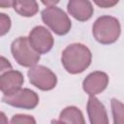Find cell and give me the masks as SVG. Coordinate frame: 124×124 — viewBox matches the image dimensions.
I'll list each match as a JSON object with an SVG mask.
<instances>
[{
	"label": "cell",
	"mask_w": 124,
	"mask_h": 124,
	"mask_svg": "<svg viewBox=\"0 0 124 124\" xmlns=\"http://www.w3.org/2000/svg\"><path fill=\"white\" fill-rule=\"evenodd\" d=\"M92 54L90 49L82 44H71L62 52L61 61L67 72L79 74L87 69L91 63Z\"/></svg>",
	"instance_id": "obj_1"
},
{
	"label": "cell",
	"mask_w": 124,
	"mask_h": 124,
	"mask_svg": "<svg viewBox=\"0 0 124 124\" xmlns=\"http://www.w3.org/2000/svg\"><path fill=\"white\" fill-rule=\"evenodd\" d=\"M92 32L97 42L104 45L112 44L117 41L120 36V22L114 16H102L95 20Z\"/></svg>",
	"instance_id": "obj_2"
},
{
	"label": "cell",
	"mask_w": 124,
	"mask_h": 124,
	"mask_svg": "<svg viewBox=\"0 0 124 124\" xmlns=\"http://www.w3.org/2000/svg\"><path fill=\"white\" fill-rule=\"evenodd\" d=\"M42 19L57 35L67 34L72 26L71 19L67 14L56 6L46 7L42 11Z\"/></svg>",
	"instance_id": "obj_3"
},
{
	"label": "cell",
	"mask_w": 124,
	"mask_h": 124,
	"mask_svg": "<svg viewBox=\"0 0 124 124\" xmlns=\"http://www.w3.org/2000/svg\"><path fill=\"white\" fill-rule=\"evenodd\" d=\"M11 51L14 59L23 67L30 68L40 60V54L31 46L27 37L16 38L11 45Z\"/></svg>",
	"instance_id": "obj_4"
},
{
	"label": "cell",
	"mask_w": 124,
	"mask_h": 124,
	"mask_svg": "<svg viewBox=\"0 0 124 124\" xmlns=\"http://www.w3.org/2000/svg\"><path fill=\"white\" fill-rule=\"evenodd\" d=\"M27 75L30 83L44 91L51 90L57 83L56 75L48 68L42 65H34L30 67Z\"/></svg>",
	"instance_id": "obj_5"
},
{
	"label": "cell",
	"mask_w": 124,
	"mask_h": 124,
	"mask_svg": "<svg viewBox=\"0 0 124 124\" xmlns=\"http://www.w3.org/2000/svg\"><path fill=\"white\" fill-rule=\"evenodd\" d=\"M2 101L5 104L16 108L32 109L39 104V96L33 90L28 88H19L14 93L4 95L2 97Z\"/></svg>",
	"instance_id": "obj_6"
},
{
	"label": "cell",
	"mask_w": 124,
	"mask_h": 124,
	"mask_svg": "<svg viewBox=\"0 0 124 124\" xmlns=\"http://www.w3.org/2000/svg\"><path fill=\"white\" fill-rule=\"evenodd\" d=\"M28 40L31 46L39 54L48 52L54 43L51 33L44 26L34 27L29 34Z\"/></svg>",
	"instance_id": "obj_7"
},
{
	"label": "cell",
	"mask_w": 124,
	"mask_h": 124,
	"mask_svg": "<svg viewBox=\"0 0 124 124\" xmlns=\"http://www.w3.org/2000/svg\"><path fill=\"white\" fill-rule=\"evenodd\" d=\"M108 84V77L106 73L96 71L89 74L82 82L83 90L89 96H95L103 92Z\"/></svg>",
	"instance_id": "obj_8"
},
{
	"label": "cell",
	"mask_w": 124,
	"mask_h": 124,
	"mask_svg": "<svg viewBox=\"0 0 124 124\" xmlns=\"http://www.w3.org/2000/svg\"><path fill=\"white\" fill-rule=\"evenodd\" d=\"M67 10L73 17L79 21L88 20L94 13L92 3L87 0H70L67 4Z\"/></svg>",
	"instance_id": "obj_9"
},
{
	"label": "cell",
	"mask_w": 124,
	"mask_h": 124,
	"mask_svg": "<svg viewBox=\"0 0 124 124\" xmlns=\"http://www.w3.org/2000/svg\"><path fill=\"white\" fill-rule=\"evenodd\" d=\"M23 82V75L18 71L11 70L0 77V90L4 95L11 94L21 88Z\"/></svg>",
	"instance_id": "obj_10"
},
{
	"label": "cell",
	"mask_w": 124,
	"mask_h": 124,
	"mask_svg": "<svg viewBox=\"0 0 124 124\" xmlns=\"http://www.w3.org/2000/svg\"><path fill=\"white\" fill-rule=\"evenodd\" d=\"M87 113L91 124H108L106 108L95 96H90L88 99Z\"/></svg>",
	"instance_id": "obj_11"
},
{
	"label": "cell",
	"mask_w": 124,
	"mask_h": 124,
	"mask_svg": "<svg viewBox=\"0 0 124 124\" xmlns=\"http://www.w3.org/2000/svg\"><path fill=\"white\" fill-rule=\"evenodd\" d=\"M59 120L65 124H86L81 110L74 106L65 108L60 112Z\"/></svg>",
	"instance_id": "obj_12"
},
{
	"label": "cell",
	"mask_w": 124,
	"mask_h": 124,
	"mask_svg": "<svg viewBox=\"0 0 124 124\" xmlns=\"http://www.w3.org/2000/svg\"><path fill=\"white\" fill-rule=\"evenodd\" d=\"M14 10L22 16H33L39 11V5L36 1H13Z\"/></svg>",
	"instance_id": "obj_13"
},
{
	"label": "cell",
	"mask_w": 124,
	"mask_h": 124,
	"mask_svg": "<svg viewBox=\"0 0 124 124\" xmlns=\"http://www.w3.org/2000/svg\"><path fill=\"white\" fill-rule=\"evenodd\" d=\"M111 111L113 116V124H124V106L117 99H111Z\"/></svg>",
	"instance_id": "obj_14"
},
{
	"label": "cell",
	"mask_w": 124,
	"mask_h": 124,
	"mask_svg": "<svg viewBox=\"0 0 124 124\" xmlns=\"http://www.w3.org/2000/svg\"><path fill=\"white\" fill-rule=\"evenodd\" d=\"M10 124H36V120L32 115L16 114L12 117Z\"/></svg>",
	"instance_id": "obj_15"
},
{
	"label": "cell",
	"mask_w": 124,
	"mask_h": 124,
	"mask_svg": "<svg viewBox=\"0 0 124 124\" xmlns=\"http://www.w3.org/2000/svg\"><path fill=\"white\" fill-rule=\"evenodd\" d=\"M12 21L8 15L0 13V37L7 34L11 28Z\"/></svg>",
	"instance_id": "obj_16"
},
{
	"label": "cell",
	"mask_w": 124,
	"mask_h": 124,
	"mask_svg": "<svg viewBox=\"0 0 124 124\" xmlns=\"http://www.w3.org/2000/svg\"><path fill=\"white\" fill-rule=\"evenodd\" d=\"M11 70L13 69H12V64L10 63V61L5 57L0 56V77Z\"/></svg>",
	"instance_id": "obj_17"
},
{
	"label": "cell",
	"mask_w": 124,
	"mask_h": 124,
	"mask_svg": "<svg viewBox=\"0 0 124 124\" xmlns=\"http://www.w3.org/2000/svg\"><path fill=\"white\" fill-rule=\"evenodd\" d=\"M94 3L102 8H110L118 3V0H95Z\"/></svg>",
	"instance_id": "obj_18"
},
{
	"label": "cell",
	"mask_w": 124,
	"mask_h": 124,
	"mask_svg": "<svg viewBox=\"0 0 124 124\" xmlns=\"http://www.w3.org/2000/svg\"><path fill=\"white\" fill-rule=\"evenodd\" d=\"M13 6V1L11 0H0V8H9Z\"/></svg>",
	"instance_id": "obj_19"
},
{
	"label": "cell",
	"mask_w": 124,
	"mask_h": 124,
	"mask_svg": "<svg viewBox=\"0 0 124 124\" xmlns=\"http://www.w3.org/2000/svg\"><path fill=\"white\" fill-rule=\"evenodd\" d=\"M0 124H8V118L2 111H0Z\"/></svg>",
	"instance_id": "obj_20"
},
{
	"label": "cell",
	"mask_w": 124,
	"mask_h": 124,
	"mask_svg": "<svg viewBox=\"0 0 124 124\" xmlns=\"http://www.w3.org/2000/svg\"><path fill=\"white\" fill-rule=\"evenodd\" d=\"M45 6H46V7H53V6H55L57 3H58V1H43L42 2Z\"/></svg>",
	"instance_id": "obj_21"
},
{
	"label": "cell",
	"mask_w": 124,
	"mask_h": 124,
	"mask_svg": "<svg viewBox=\"0 0 124 124\" xmlns=\"http://www.w3.org/2000/svg\"><path fill=\"white\" fill-rule=\"evenodd\" d=\"M51 124H65L64 122H62V121H60V120H51Z\"/></svg>",
	"instance_id": "obj_22"
}]
</instances>
